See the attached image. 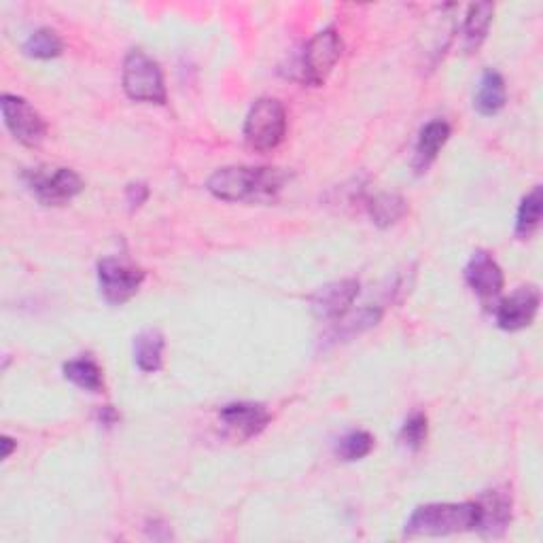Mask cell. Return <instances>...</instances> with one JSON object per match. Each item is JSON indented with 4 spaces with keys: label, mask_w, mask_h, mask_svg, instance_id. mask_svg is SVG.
<instances>
[{
    "label": "cell",
    "mask_w": 543,
    "mask_h": 543,
    "mask_svg": "<svg viewBox=\"0 0 543 543\" xmlns=\"http://www.w3.org/2000/svg\"><path fill=\"white\" fill-rule=\"evenodd\" d=\"M289 174L272 166H227L208 179L206 189L221 202L272 204L283 194Z\"/></svg>",
    "instance_id": "6da1fadb"
},
{
    "label": "cell",
    "mask_w": 543,
    "mask_h": 543,
    "mask_svg": "<svg viewBox=\"0 0 543 543\" xmlns=\"http://www.w3.org/2000/svg\"><path fill=\"white\" fill-rule=\"evenodd\" d=\"M480 520L476 501L465 503H427L412 512L406 522V537H444L474 531Z\"/></svg>",
    "instance_id": "7a4b0ae2"
},
{
    "label": "cell",
    "mask_w": 543,
    "mask_h": 543,
    "mask_svg": "<svg viewBox=\"0 0 543 543\" xmlns=\"http://www.w3.org/2000/svg\"><path fill=\"white\" fill-rule=\"evenodd\" d=\"M287 136V111L276 98L257 100L244 119V140L253 151L268 153Z\"/></svg>",
    "instance_id": "3957f363"
},
{
    "label": "cell",
    "mask_w": 543,
    "mask_h": 543,
    "mask_svg": "<svg viewBox=\"0 0 543 543\" xmlns=\"http://www.w3.org/2000/svg\"><path fill=\"white\" fill-rule=\"evenodd\" d=\"M121 83H124L126 96L134 102L166 104L168 100L160 64L140 49H132L126 56Z\"/></svg>",
    "instance_id": "277c9868"
},
{
    "label": "cell",
    "mask_w": 543,
    "mask_h": 543,
    "mask_svg": "<svg viewBox=\"0 0 543 543\" xmlns=\"http://www.w3.org/2000/svg\"><path fill=\"white\" fill-rule=\"evenodd\" d=\"M344 43L336 28H325L314 34L304 49L302 58V81L310 87H321L336 64L342 58Z\"/></svg>",
    "instance_id": "5b68a950"
},
{
    "label": "cell",
    "mask_w": 543,
    "mask_h": 543,
    "mask_svg": "<svg viewBox=\"0 0 543 543\" xmlns=\"http://www.w3.org/2000/svg\"><path fill=\"white\" fill-rule=\"evenodd\" d=\"M0 109H3L5 126L9 128L17 143L34 149L47 138L49 132L47 121L26 98L3 94V98H0Z\"/></svg>",
    "instance_id": "8992f818"
},
{
    "label": "cell",
    "mask_w": 543,
    "mask_h": 543,
    "mask_svg": "<svg viewBox=\"0 0 543 543\" xmlns=\"http://www.w3.org/2000/svg\"><path fill=\"white\" fill-rule=\"evenodd\" d=\"M145 283V272L119 261L113 257H104L98 261V285L104 300L113 306L130 302Z\"/></svg>",
    "instance_id": "52a82bcc"
},
{
    "label": "cell",
    "mask_w": 543,
    "mask_h": 543,
    "mask_svg": "<svg viewBox=\"0 0 543 543\" xmlns=\"http://www.w3.org/2000/svg\"><path fill=\"white\" fill-rule=\"evenodd\" d=\"M83 187V179L73 168H56L49 174L37 172L30 179L32 194L43 206H64L75 200Z\"/></svg>",
    "instance_id": "ba28073f"
},
{
    "label": "cell",
    "mask_w": 543,
    "mask_h": 543,
    "mask_svg": "<svg viewBox=\"0 0 543 543\" xmlns=\"http://www.w3.org/2000/svg\"><path fill=\"white\" fill-rule=\"evenodd\" d=\"M359 295V280L344 278L321 287L317 293L310 295V308L314 317L323 321H338L348 314L350 306Z\"/></svg>",
    "instance_id": "9c48e42d"
},
{
    "label": "cell",
    "mask_w": 543,
    "mask_h": 543,
    "mask_svg": "<svg viewBox=\"0 0 543 543\" xmlns=\"http://www.w3.org/2000/svg\"><path fill=\"white\" fill-rule=\"evenodd\" d=\"M541 304L537 287H520L497 304V325L505 331H520L533 325Z\"/></svg>",
    "instance_id": "30bf717a"
},
{
    "label": "cell",
    "mask_w": 543,
    "mask_h": 543,
    "mask_svg": "<svg viewBox=\"0 0 543 543\" xmlns=\"http://www.w3.org/2000/svg\"><path fill=\"white\" fill-rule=\"evenodd\" d=\"M465 280L469 289L484 302L497 300L505 285L503 270L497 264V259L488 251H476L471 255L465 266Z\"/></svg>",
    "instance_id": "8fae6325"
},
{
    "label": "cell",
    "mask_w": 543,
    "mask_h": 543,
    "mask_svg": "<svg viewBox=\"0 0 543 543\" xmlns=\"http://www.w3.org/2000/svg\"><path fill=\"white\" fill-rule=\"evenodd\" d=\"M221 423L230 429L240 440H253L261 435L270 425V412L266 406L253 404V401H238V404H227L219 412Z\"/></svg>",
    "instance_id": "7c38bea8"
},
{
    "label": "cell",
    "mask_w": 543,
    "mask_h": 543,
    "mask_svg": "<svg viewBox=\"0 0 543 543\" xmlns=\"http://www.w3.org/2000/svg\"><path fill=\"white\" fill-rule=\"evenodd\" d=\"M480 507V520L478 531L484 537H501L512 522V497L505 488H493L486 490L476 501Z\"/></svg>",
    "instance_id": "4fadbf2b"
},
{
    "label": "cell",
    "mask_w": 543,
    "mask_h": 543,
    "mask_svg": "<svg viewBox=\"0 0 543 543\" xmlns=\"http://www.w3.org/2000/svg\"><path fill=\"white\" fill-rule=\"evenodd\" d=\"M450 124L444 119H433L429 124L420 130L416 153H414V168L416 172H427L429 166L437 160V155L444 149L450 138Z\"/></svg>",
    "instance_id": "5bb4252c"
},
{
    "label": "cell",
    "mask_w": 543,
    "mask_h": 543,
    "mask_svg": "<svg viewBox=\"0 0 543 543\" xmlns=\"http://www.w3.org/2000/svg\"><path fill=\"white\" fill-rule=\"evenodd\" d=\"M164 336L160 329H143L140 334L134 338V361L138 365L140 372L153 374L160 372L164 365Z\"/></svg>",
    "instance_id": "9a60e30c"
},
{
    "label": "cell",
    "mask_w": 543,
    "mask_h": 543,
    "mask_svg": "<svg viewBox=\"0 0 543 543\" xmlns=\"http://www.w3.org/2000/svg\"><path fill=\"white\" fill-rule=\"evenodd\" d=\"M495 5L493 3H476L467 9L463 22V47L467 54H476L484 45L490 24H493Z\"/></svg>",
    "instance_id": "2e32d148"
},
{
    "label": "cell",
    "mask_w": 543,
    "mask_h": 543,
    "mask_svg": "<svg viewBox=\"0 0 543 543\" xmlns=\"http://www.w3.org/2000/svg\"><path fill=\"white\" fill-rule=\"evenodd\" d=\"M505 102H507V90H505L503 77L497 73V70H486L474 96L476 111L484 117H493L503 111Z\"/></svg>",
    "instance_id": "e0dca14e"
},
{
    "label": "cell",
    "mask_w": 543,
    "mask_h": 543,
    "mask_svg": "<svg viewBox=\"0 0 543 543\" xmlns=\"http://www.w3.org/2000/svg\"><path fill=\"white\" fill-rule=\"evenodd\" d=\"M64 378L87 393H100L104 389L100 365L90 357H81L64 363Z\"/></svg>",
    "instance_id": "ac0fdd59"
},
{
    "label": "cell",
    "mask_w": 543,
    "mask_h": 543,
    "mask_svg": "<svg viewBox=\"0 0 543 543\" xmlns=\"http://www.w3.org/2000/svg\"><path fill=\"white\" fill-rule=\"evenodd\" d=\"M367 208H370L372 221L382 230H387V227L399 223L408 215V202L399 194H378L370 200Z\"/></svg>",
    "instance_id": "d6986e66"
},
{
    "label": "cell",
    "mask_w": 543,
    "mask_h": 543,
    "mask_svg": "<svg viewBox=\"0 0 543 543\" xmlns=\"http://www.w3.org/2000/svg\"><path fill=\"white\" fill-rule=\"evenodd\" d=\"M64 51V41L60 34L51 28L34 30L24 43V54L34 60H54L60 58Z\"/></svg>",
    "instance_id": "ffe728a7"
},
{
    "label": "cell",
    "mask_w": 543,
    "mask_h": 543,
    "mask_svg": "<svg viewBox=\"0 0 543 543\" xmlns=\"http://www.w3.org/2000/svg\"><path fill=\"white\" fill-rule=\"evenodd\" d=\"M541 185H535L527 196L522 198L518 206V217H516V236L520 240L531 238L541 221Z\"/></svg>",
    "instance_id": "44dd1931"
},
{
    "label": "cell",
    "mask_w": 543,
    "mask_h": 543,
    "mask_svg": "<svg viewBox=\"0 0 543 543\" xmlns=\"http://www.w3.org/2000/svg\"><path fill=\"white\" fill-rule=\"evenodd\" d=\"M372 450H374V435L367 433V431H361V429L346 433L336 446L338 457L348 463L365 459Z\"/></svg>",
    "instance_id": "7402d4cb"
},
{
    "label": "cell",
    "mask_w": 543,
    "mask_h": 543,
    "mask_svg": "<svg viewBox=\"0 0 543 543\" xmlns=\"http://www.w3.org/2000/svg\"><path fill=\"white\" fill-rule=\"evenodd\" d=\"M382 319V312L378 308H363L359 310L357 314H353V317H342L338 319V338L344 336V338H350L355 334H361V331H367L372 329L380 323Z\"/></svg>",
    "instance_id": "603a6c76"
},
{
    "label": "cell",
    "mask_w": 543,
    "mask_h": 543,
    "mask_svg": "<svg viewBox=\"0 0 543 543\" xmlns=\"http://www.w3.org/2000/svg\"><path fill=\"white\" fill-rule=\"evenodd\" d=\"M427 433H429V420L423 412H412L404 427L399 431V440L404 442V446L412 448V450H420L423 444L427 442Z\"/></svg>",
    "instance_id": "cb8c5ba5"
},
{
    "label": "cell",
    "mask_w": 543,
    "mask_h": 543,
    "mask_svg": "<svg viewBox=\"0 0 543 543\" xmlns=\"http://www.w3.org/2000/svg\"><path fill=\"white\" fill-rule=\"evenodd\" d=\"M126 200L132 210L140 208L149 200V187L145 183H130L126 189Z\"/></svg>",
    "instance_id": "d4e9b609"
},
{
    "label": "cell",
    "mask_w": 543,
    "mask_h": 543,
    "mask_svg": "<svg viewBox=\"0 0 543 543\" xmlns=\"http://www.w3.org/2000/svg\"><path fill=\"white\" fill-rule=\"evenodd\" d=\"M98 418H100V423L102 425H107V427H113L117 420H119V414L113 410V406H104L100 412H98Z\"/></svg>",
    "instance_id": "484cf974"
},
{
    "label": "cell",
    "mask_w": 543,
    "mask_h": 543,
    "mask_svg": "<svg viewBox=\"0 0 543 543\" xmlns=\"http://www.w3.org/2000/svg\"><path fill=\"white\" fill-rule=\"evenodd\" d=\"M0 446H3V459H9L11 457V452L17 448V442H13L11 437H3V440H0Z\"/></svg>",
    "instance_id": "4316f807"
}]
</instances>
